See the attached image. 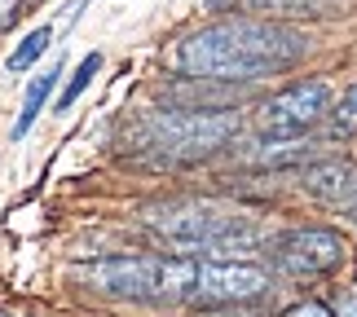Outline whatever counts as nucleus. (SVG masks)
Returning <instances> with one entry per match:
<instances>
[{
  "label": "nucleus",
  "mask_w": 357,
  "mask_h": 317,
  "mask_svg": "<svg viewBox=\"0 0 357 317\" xmlns=\"http://www.w3.org/2000/svg\"><path fill=\"white\" fill-rule=\"evenodd\" d=\"M22 9H26V0H0V31H9Z\"/></svg>",
  "instance_id": "obj_16"
},
{
  "label": "nucleus",
  "mask_w": 357,
  "mask_h": 317,
  "mask_svg": "<svg viewBox=\"0 0 357 317\" xmlns=\"http://www.w3.org/2000/svg\"><path fill=\"white\" fill-rule=\"evenodd\" d=\"M309 53L305 26L269 22L229 13L199 31H190L176 49V66L190 79H221V84H256V79L282 75Z\"/></svg>",
  "instance_id": "obj_1"
},
{
  "label": "nucleus",
  "mask_w": 357,
  "mask_h": 317,
  "mask_svg": "<svg viewBox=\"0 0 357 317\" xmlns=\"http://www.w3.org/2000/svg\"><path fill=\"white\" fill-rule=\"evenodd\" d=\"M300 190L344 212L357 203V163L353 159H313L300 168Z\"/></svg>",
  "instance_id": "obj_9"
},
{
  "label": "nucleus",
  "mask_w": 357,
  "mask_h": 317,
  "mask_svg": "<svg viewBox=\"0 0 357 317\" xmlns=\"http://www.w3.org/2000/svg\"><path fill=\"white\" fill-rule=\"evenodd\" d=\"M53 84H58V71H45V75L31 79V88H26V98H22V110H18V123H13V141H22V137L31 132V123L40 119V110H45Z\"/></svg>",
  "instance_id": "obj_12"
},
{
  "label": "nucleus",
  "mask_w": 357,
  "mask_h": 317,
  "mask_svg": "<svg viewBox=\"0 0 357 317\" xmlns=\"http://www.w3.org/2000/svg\"><path fill=\"white\" fill-rule=\"evenodd\" d=\"M163 98L185 106V110H238L243 84H221V79H181V84L163 88Z\"/></svg>",
  "instance_id": "obj_10"
},
{
  "label": "nucleus",
  "mask_w": 357,
  "mask_h": 317,
  "mask_svg": "<svg viewBox=\"0 0 357 317\" xmlns=\"http://www.w3.org/2000/svg\"><path fill=\"white\" fill-rule=\"evenodd\" d=\"M0 317H9V313H0Z\"/></svg>",
  "instance_id": "obj_19"
},
{
  "label": "nucleus",
  "mask_w": 357,
  "mask_h": 317,
  "mask_svg": "<svg viewBox=\"0 0 357 317\" xmlns=\"http://www.w3.org/2000/svg\"><path fill=\"white\" fill-rule=\"evenodd\" d=\"M265 252H269V265L287 273V278H322V273H335L344 265L349 238L326 225H305V229L273 233Z\"/></svg>",
  "instance_id": "obj_6"
},
{
  "label": "nucleus",
  "mask_w": 357,
  "mask_h": 317,
  "mask_svg": "<svg viewBox=\"0 0 357 317\" xmlns=\"http://www.w3.org/2000/svg\"><path fill=\"white\" fill-rule=\"evenodd\" d=\"M49 40H53V26H36V31L26 36L13 53H9V71H13V75H22L26 66H36V58L49 49Z\"/></svg>",
  "instance_id": "obj_13"
},
{
  "label": "nucleus",
  "mask_w": 357,
  "mask_h": 317,
  "mask_svg": "<svg viewBox=\"0 0 357 317\" xmlns=\"http://www.w3.org/2000/svg\"><path fill=\"white\" fill-rule=\"evenodd\" d=\"M146 225L163 238V247H172V256H208V260H234L243 252H252L260 242V229L247 216H229L212 203H163L146 216Z\"/></svg>",
  "instance_id": "obj_3"
},
{
  "label": "nucleus",
  "mask_w": 357,
  "mask_h": 317,
  "mask_svg": "<svg viewBox=\"0 0 357 317\" xmlns=\"http://www.w3.org/2000/svg\"><path fill=\"white\" fill-rule=\"evenodd\" d=\"M195 256H102L75 265L71 278L93 295L111 300H185L195 286Z\"/></svg>",
  "instance_id": "obj_4"
},
{
  "label": "nucleus",
  "mask_w": 357,
  "mask_h": 317,
  "mask_svg": "<svg viewBox=\"0 0 357 317\" xmlns=\"http://www.w3.org/2000/svg\"><path fill=\"white\" fill-rule=\"evenodd\" d=\"M243 128L238 110H146L142 119H132V128L123 132V146L142 150L155 159H203L212 150L229 146Z\"/></svg>",
  "instance_id": "obj_2"
},
{
  "label": "nucleus",
  "mask_w": 357,
  "mask_h": 317,
  "mask_svg": "<svg viewBox=\"0 0 357 317\" xmlns=\"http://www.w3.org/2000/svg\"><path fill=\"white\" fill-rule=\"evenodd\" d=\"M322 123H326V141H349L357 132V84H349L340 98H331Z\"/></svg>",
  "instance_id": "obj_11"
},
{
  "label": "nucleus",
  "mask_w": 357,
  "mask_h": 317,
  "mask_svg": "<svg viewBox=\"0 0 357 317\" xmlns=\"http://www.w3.org/2000/svg\"><path fill=\"white\" fill-rule=\"evenodd\" d=\"M326 106H331L326 79H291L256 106V128L265 141H305L326 119Z\"/></svg>",
  "instance_id": "obj_5"
},
{
  "label": "nucleus",
  "mask_w": 357,
  "mask_h": 317,
  "mask_svg": "<svg viewBox=\"0 0 357 317\" xmlns=\"http://www.w3.org/2000/svg\"><path fill=\"white\" fill-rule=\"evenodd\" d=\"M212 13H247V18H269V22H322L340 18L344 0H208Z\"/></svg>",
  "instance_id": "obj_8"
},
{
  "label": "nucleus",
  "mask_w": 357,
  "mask_h": 317,
  "mask_svg": "<svg viewBox=\"0 0 357 317\" xmlns=\"http://www.w3.org/2000/svg\"><path fill=\"white\" fill-rule=\"evenodd\" d=\"M278 317H331V309L318 304V300H305V304H291V309L278 313Z\"/></svg>",
  "instance_id": "obj_15"
},
{
  "label": "nucleus",
  "mask_w": 357,
  "mask_h": 317,
  "mask_svg": "<svg viewBox=\"0 0 357 317\" xmlns=\"http://www.w3.org/2000/svg\"><path fill=\"white\" fill-rule=\"evenodd\" d=\"M98 71H102V53H89V58L75 66V75H71V84H66V93L58 98V110H71V106L79 102V93L93 84V75H98Z\"/></svg>",
  "instance_id": "obj_14"
},
{
  "label": "nucleus",
  "mask_w": 357,
  "mask_h": 317,
  "mask_svg": "<svg viewBox=\"0 0 357 317\" xmlns=\"http://www.w3.org/2000/svg\"><path fill=\"white\" fill-rule=\"evenodd\" d=\"M331 317H357V291H344L335 300V309H331Z\"/></svg>",
  "instance_id": "obj_17"
},
{
  "label": "nucleus",
  "mask_w": 357,
  "mask_h": 317,
  "mask_svg": "<svg viewBox=\"0 0 357 317\" xmlns=\"http://www.w3.org/2000/svg\"><path fill=\"white\" fill-rule=\"evenodd\" d=\"M344 216H349L353 225H357V203H349V208H344Z\"/></svg>",
  "instance_id": "obj_18"
},
{
  "label": "nucleus",
  "mask_w": 357,
  "mask_h": 317,
  "mask_svg": "<svg viewBox=\"0 0 357 317\" xmlns=\"http://www.w3.org/2000/svg\"><path fill=\"white\" fill-rule=\"evenodd\" d=\"M269 291V269L252 260H199L195 286L185 300L199 309H221V304H256Z\"/></svg>",
  "instance_id": "obj_7"
}]
</instances>
